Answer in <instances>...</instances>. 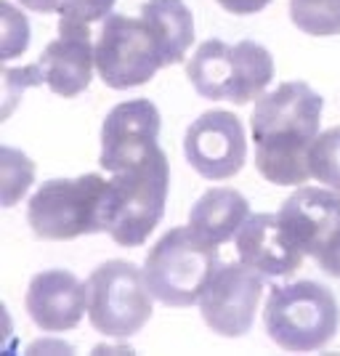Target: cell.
<instances>
[{
    "mask_svg": "<svg viewBox=\"0 0 340 356\" xmlns=\"http://www.w3.org/2000/svg\"><path fill=\"white\" fill-rule=\"evenodd\" d=\"M325 102L309 83H282L264 93L250 115L255 168L268 184L300 186L311 178L309 149L319 136Z\"/></svg>",
    "mask_w": 340,
    "mask_h": 356,
    "instance_id": "6da1fadb",
    "label": "cell"
},
{
    "mask_svg": "<svg viewBox=\"0 0 340 356\" xmlns=\"http://www.w3.org/2000/svg\"><path fill=\"white\" fill-rule=\"evenodd\" d=\"M170 189V163L163 149L112 173L106 197V232L122 248H138L160 223Z\"/></svg>",
    "mask_w": 340,
    "mask_h": 356,
    "instance_id": "7a4b0ae2",
    "label": "cell"
},
{
    "mask_svg": "<svg viewBox=\"0 0 340 356\" xmlns=\"http://www.w3.org/2000/svg\"><path fill=\"white\" fill-rule=\"evenodd\" d=\"M109 181L99 173L77 178H51L32 194L27 223L32 234L48 242L77 239L106 232Z\"/></svg>",
    "mask_w": 340,
    "mask_h": 356,
    "instance_id": "3957f363",
    "label": "cell"
},
{
    "mask_svg": "<svg viewBox=\"0 0 340 356\" xmlns=\"http://www.w3.org/2000/svg\"><path fill=\"white\" fill-rule=\"evenodd\" d=\"M186 77L202 99L248 104L264 96L274 77V59L252 40H205L186 64Z\"/></svg>",
    "mask_w": 340,
    "mask_h": 356,
    "instance_id": "277c9868",
    "label": "cell"
},
{
    "mask_svg": "<svg viewBox=\"0 0 340 356\" xmlns=\"http://www.w3.org/2000/svg\"><path fill=\"white\" fill-rule=\"evenodd\" d=\"M340 322L332 290L311 280L274 287L266 298L264 325L268 338L284 351H316L335 338Z\"/></svg>",
    "mask_w": 340,
    "mask_h": 356,
    "instance_id": "5b68a950",
    "label": "cell"
},
{
    "mask_svg": "<svg viewBox=\"0 0 340 356\" xmlns=\"http://www.w3.org/2000/svg\"><path fill=\"white\" fill-rule=\"evenodd\" d=\"M218 268V245H210L192 226H178L157 239L144 261V280L152 296L165 306L186 309Z\"/></svg>",
    "mask_w": 340,
    "mask_h": 356,
    "instance_id": "8992f818",
    "label": "cell"
},
{
    "mask_svg": "<svg viewBox=\"0 0 340 356\" xmlns=\"http://www.w3.org/2000/svg\"><path fill=\"white\" fill-rule=\"evenodd\" d=\"M168 67L165 43L147 16L109 14L96 38V72L115 90L149 83Z\"/></svg>",
    "mask_w": 340,
    "mask_h": 356,
    "instance_id": "52a82bcc",
    "label": "cell"
},
{
    "mask_svg": "<svg viewBox=\"0 0 340 356\" xmlns=\"http://www.w3.org/2000/svg\"><path fill=\"white\" fill-rule=\"evenodd\" d=\"M152 290L128 261H106L88 277V319L106 338H131L152 319Z\"/></svg>",
    "mask_w": 340,
    "mask_h": 356,
    "instance_id": "ba28073f",
    "label": "cell"
},
{
    "mask_svg": "<svg viewBox=\"0 0 340 356\" xmlns=\"http://www.w3.org/2000/svg\"><path fill=\"white\" fill-rule=\"evenodd\" d=\"M280 218L300 250L319 268L340 280V194L332 189L298 186L280 210Z\"/></svg>",
    "mask_w": 340,
    "mask_h": 356,
    "instance_id": "9c48e42d",
    "label": "cell"
},
{
    "mask_svg": "<svg viewBox=\"0 0 340 356\" xmlns=\"http://www.w3.org/2000/svg\"><path fill=\"white\" fill-rule=\"evenodd\" d=\"M264 290L261 274L248 264H218L200 296L205 325L223 338H242L255 322Z\"/></svg>",
    "mask_w": 340,
    "mask_h": 356,
    "instance_id": "30bf717a",
    "label": "cell"
},
{
    "mask_svg": "<svg viewBox=\"0 0 340 356\" xmlns=\"http://www.w3.org/2000/svg\"><path fill=\"white\" fill-rule=\"evenodd\" d=\"M184 154L207 181L234 178L248 157V138L239 118L226 109L200 115L184 136Z\"/></svg>",
    "mask_w": 340,
    "mask_h": 356,
    "instance_id": "8fae6325",
    "label": "cell"
},
{
    "mask_svg": "<svg viewBox=\"0 0 340 356\" xmlns=\"http://www.w3.org/2000/svg\"><path fill=\"white\" fill-rule=\"evenodd\" d=\"M157 149H160V112L149 99L122 102L106 115L102 125V157H99L104 170L120 173Z\"/></svg>",
    "mask_w": 340,
    "mask_h": 356,
    "instance_id": "7c38bea8",
    "label": "cell"
},
{
    "mask_svg": "<svg viewBox=\"0 0 340 356\" xmlns=\"http://www.w3.org/2000/svg\"><path fill=\"white\" fill-rule=\"evenodd\" d=\"M96 67V43H90V24L59 19V38L48 43L43 56L32 64L38 86L45 83L56 96L74 99L90 86Z\"/></svg>",
    "mask_w": 340,
    "mask_h": 356,
    "instance_id": "4fadbf2b",
    "label": "cell"
},
{
    "mask_svg": "<svg viewBox=\"0 0 340 356\" xmlns=\"http://www.w3.org/2000/svg\"><path fill=\"white\" fill-rule=\"evenodd\" d=\"M24 306L43 332H67L80 325L88 312V284L64 268L40 271L27 287Z\"/></svg>",
    "mask_w": 340,
    "mask_h": 356,
    "instance_id": "5bb4252c",
    "label": "cell"
},
{
    "mask_svg": "<svg viewBox=\"0 0 340 356\" xmlns=\"http://www.w3.org/2000/svg\"><path fill=\"white\" fill-rule=\"evenodd\" d=\"M237 252L242 264L264 277H290L306 258L284 229L280 213H258L242 223L237 232Z\"/></svg>",
    "mask_w": 340,
    "mask_h": 356,
    "instance_id": "9a60e30c",
    "label": "cell"
},
{
    "mask_svg": "<svg viewBox=\"0 0 340 356\" xmlns=\"http://www.w3.org/2000/svg\"><path fill=\"white\" fill-rule=\"evenodd\" d=\"M250 218L248 200L229 186L207 189L189 213V226L210 245H223Z\"/></svg>",
    "mask_w": 340,
    "mask_h": 356,
    "instance_id": "2e32d148",
    "label": "cell"
},
{
    "mask_svg": "<svg viewBox=\"0 0 340 356\" xmlns=\"http://www.w3.org/2000/svg\"><path fill=\"white\" fill-rule=\"evenodd\" d=\"M141 16L157 27L165 43V61L181 64L194 40V19L184 0H147L141 6Z\"/></svg>",
    "mask_w": 340,
    "mask_h": 356,
    "instance_id": "e0dca14e",
    "label": "cell"
},
{
    "mask_svg": "<svg viewBox=\"0 0 340 356\" xmlns=\"http://www.w3.org/2000/svg\"><path fill=\"white\" fill-rule=\"evenodd\" d=\"M290 19L314 38L340 35V0H290Z\"/></svg>",
    "mask_w": 340,
    "mask_h": 356,
    "instance_id": "ac0fdd59",
    "label": "cell"
},
{
    "mask_svg": "<svg viewBox=\"0 0 340 356\" xmlns=\"http://www.w3.org/2000/svg\"><path fill=\"white\" fill-rule=\"evenodd\" d=\"M35 178V163L27 154L11 147L0 149V192H3V208H14L16 202L27 194Z\"/></svg>",
    "mask_w": 340,
    "mask_h": 356,
    "instance_id": "d6986e66",
    "label": "cell"
},
{
    "mask_svg": "<svg viewBox=\"0 0 340 356\" xmlns=\"http://www.w3.org/2000/svg\"><path fill=\"white\" fill-rule=\"evenodd\" d=\"M24 8L38 14H59L64 22L93 24L112 14L115 0H19Z\"/></svg>",
    "mask_w": 340,
    "mask_h": 356,
    "instance_id": "ffe728a7",
    "label": "cell"
},
{
    "mask_svg": "<svg viewBox=\"0 0 340 356\" xmlns=\"http://www.w3.org/2000/svg\"><path fill=\"white\" fill-rule=\"evenodd\" d=\"M311 178L340 194V125L316 136L309 149Z\"/></svg>",
    "mask_w": 340,
    "mask_h": 356,
    "instance_id": "44dd1931",
    "label": "cell"
},
{
    "mask_svg": "<svg viewBox=\"0 0 340 356\" xmlns=\"http://www.w3.org/2000/svg\"><path fill=\"white\" fill-rule=\"evenodd\" d=\"M0 11H3V59H14L30 45V24L11 3H3Z\"/></svg>",
    "mask_w": 340,
    "mask_h": 356,
    "instance_id": "7402d4cb",
    "label": "cell"
},
{
    "mask_svg": "<svg viewBox=\"0 0 340 356\" xmlns=\"http://www.w3.org/2000/svg\"><path fill=\"white\" fill-rule=\"evenodd\" d=\"M221 6L223 11L229 14H237V16H248V14H258L264 11L271 0H216Z\"/></svg>",
    "mask_w": 340,
    "mask_h": 356,
    "instance_id": "603a6c76",
    "label": "cell"
}]
</instances>
